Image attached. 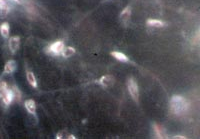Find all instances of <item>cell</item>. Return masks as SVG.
Returning <instances> with one entry per match:
<instances>
[{
    "label": "cell",
    "instance_id": "obj_20",
    "mask_svg": "<svg viewBox=\"0 0 200 139\" xmlns=\"http://www.w3.org/2000/svg\"><path fill=\"white\" fill-rule=\"evenodd\" d=\"M173 138H177V139H183V138H185L184 136H179V135H177V136H174Z\"/></svg>",
    "mask_w": 200,
    "mask_h": 139
},
{
    "label": "cell",
    "instance_id": "obj_7",
    "mask_svg": "<svg viewBox=\"0 0 200 139\" xmlns=\"http://www.w3.org/2000/svg\"><path fill=\"white\" fill-rule=\"evenodd\" d=\"M130 13H131V10L129 7H126L121 12V14H120V20L122 21V23L126 24L127 22H128V20L130 18Z\"/></svg>",
    "mask_w": 200,
    "mask_h": 139
},
{
    "label": "cell",
    "instance_id": "obj_17",
    "mask_svg": "<svg viewBox=\"0 0 200 139\" xmlns=\"http://www.w3.org/2000/svg\"><path fill=\"white\" fill-rule=\"evenodd\" d=\"M7 90H8V88H7L6 83L5 82H0V97L4 96Z\"/></svg>",
    "mask_w": 200,
    "mask_h": 139
},
{
    "label": "cell",
    "instance_id": "obj_13",
    "mask_svg": "<svg viewBox=\"0 0 200 139\" xmlns=\"http://www.w3.org/2000/svg\"><path fill=\"white\" fill-rule=\"evenodd\" d=\"M147 24L150 26H154V27H162L164 25L163 22L160 21V20H157V19H148Z\"/></svg>",
    "mask_w": 200,
    "mask_h": 139
},
{
    "label": "cell",
    "instance_id": "obj_11",
    "mask_svg": "<svg viewBox=\"0 0 200 139\" xmlns=\"http://www.w3.org/2000/svg\"><path fill=\"white\" fill-rule=\"evenodd\" d=\"M0 32H1L2 36L7 38L9 36V24L8 23H3L0 26Z\"/></svg>",
    "mask_w": 200,
    "mask_h": 139
},
{
    "label": "cell",
    "instance_id": "obj_19",
    "mask_svg": "<svg viewBox=\"0 0 200 139\" xmlns=\"http://www.w3.org/2000/svg\"><path fill=\"white\" fill-rule=\"evenodd\" d=\"M68 134L66 131H60L59 133L57 134V136H56V138L57 139H61V138H68Z\"/></svg>",
    "mask_w": 200,
    "mask_h": 139
},
{
    "label": "cell",
    "instance_id": "obj_1",
    "mask_svg": "<svg viewBox=\"0 0 200 139\" xmlns=\"http://www.w3.org/2000/svg\"><path fill=\"white\" fill-rule=\"evenodd\" d=\"M170 108L171 111L176 115H180V114L184 113L188 108V103L186 99L183 98L182 96L175 95L170 100Z\"/></svg>",
    "mask_w": 200,
    "mask_h": 139
},
{
    "label": "cell",
    "instance_id": "obj_18",
    "mask_svg": "<svg viewBox=\"0 0 200 139\" xmlns=\"http://www.w3.org/2000/svg\"><path fill=\"white\" fill-rule=\"evenodd\" d=\"M12 93H13V98L15 97V98H17V101H20V99H21V93H20L19 89L16 86H13Z\"/></svg>",
    "mask_w": 200,
    "mask_h": 139
},
{
    "label": "cell",
    "instance_id": "obj_5",
    "mask_svg": "<svg viewBox=\"0 0 200 139\" xmlns=\"http://www.w3.org/2000/svg\"><path fill=\"white\" fill-rule=\"evenodd\" d=\"M19 44H20V38L19 36H13L9 39V48L11 52H16L19 48Z\"/></svg>",
    "mask_w": 200,
    "mask_h": 139
},
{
    "label": "cell",
    "instance_id": "obj_14",
    "mask_svg": "<svg viewBox=\"0 0 200 139\" xmlns=\"http://www.w3.org/2000/svg\"><path fill=\"white\" fill-rule=\"evenodd\" d=\"M75 53V49L72 47H65L63 52H62V55H63V57H70L72 56Z\"/></svg>",
    "mask_w": 200,
    "mask_h": 139
},
{
    "label": "cell",
    "instance_id": "obj_4",
    "mask_svg": "<svg viewBox=\"0 0 200 139\" xmlns=\"http://www.w3.org/2000/svg\"><path fill=\"white\" fill-rule=\"evenodd\" d=\"M114 81H115V79L112 75H105L100 78L99 83L102 86H104V87H110L111 85L114 84Z\"/></svg>",
    "mask_w": 200,
    "mask_h": 139
},
{
    "label": "cell",
    "instance_id": "obj_15",
    "mask_svg": "<svg viewBox=\"0 0 200 139\" xmlns=\"http://www.w3.org/2000/svg\"><path fill=\"white\" fill-rule=\"evenodd\" d=\"M8 6L7 4L3 1V0H0V14H5V13L8 12Z\"/></svg>",
    "mask_w": 200,
    "mask_h": 139
},
{
    "label": "cell",
    "instance_id": "obj_9",
    "mask_svg": "<svg viewBox=\"0 0 200 139\" xmlns=\"http://www.w3.org/2000/svg\"><path fill=\"white\" fill-rule=\"evenodd\" d=\"M111 55L114 58H116L117 60H119L121 62H128V57H127L125 54L121 53V52L113 51V52H111Z\"/></svg>",
    "mask_w": 200,
    "mask_h": 139
},
{
    "label": "cell",
    "instance_id": "obj_8",
    "mask_svg": "<svg viewBox=\"0 0 200 139\" xmlns=\"http://www.w3.org/2000/svg\"><path fill=\"white\" fill-rule=\"evenodd\" d=\"M25 108L28 110V112L31 113V114L35 113L36 105H35V102H34V100H32V99L26 100V101H25Z\"/></svg>",
    "mask_w": 200,
    "mask_h": 139
},
{
    "label": "cell",
    "instance_id": "obj_6",
    "mask_svg": "<svg viewBox=\"0 0 200 139\" xmlns=\"http://www.w3.org/2000/svg\"><path fill=\"white\" fill-rule=\"evenodd\" d=\"M16 69V61L14 60H9L6 62V64L4 66V72L5 73H12V72H14Z\"/></svg>",
    "mask_w": 200,
    "mask_h": 139
},
{
    "label": "cell",
    "instance_id": "obj_10",
    "mask_svg": "<svg viewBox=\"0 0 200 139\" xmlns=\"http://www.w3.org/2000/svg\"><path fill=\"white\" fill-rule=\"evenodd\" d=\"M3 101H4V103L6 104V105H8V104L11 103L12 99H13V93L11 90H7L5 93V95L2 97Z\"/></svg>",
    "mask_w": 200,
    "mask_h": 139
},
{
    "label": "cell",
    "instance_id": "obj_3",
    "mask_svg": "<svg viewBox=\"0 0 200 139\" xmlns=\"http://www.w3.org/2000/svg\"><path fill=\"white\" fill-rule=\"evenodd\" d=\"M64 43L62 41H56L50 45L49 47L46 48V51L50 54H54V55H60L62 54V52L64 50Z\"/></svg>",
    "mask_w": 200,
    "mask_h": 139
},
{
    "label": "cell",
    "instance_id": "obj_21",
    "mask_svg": "<svg viewBox=\"0 0 200 139\" xmlns=\"http://www.w3.org/2000/svg\"><path fill=\"white\" fill-rule=\"evenodd\" d=\"M14 1H16L17 3H22V2H23V0H14Z\"/></svg>",
    "mask_w": 200,
    "mask_h": 139
},
{
    "label": "cell",
    "instance_id": "obj_12",
    "mask_svg": "<svg viewBox=\"0 0 200 139\" xmlns=\"http://www.w3.org/2000/svg\"><path fill=\"white\" fill-rule=\"evenodd\" d=\"M27 80H28L29 84L33 87H37V82H36V78L32 72H27Z\"/></svg>",
    "mask_w": 200,
    "mask_h": 139
},
{
    "label": "cell",
    "instance_id": "obj_2",
    "mask_svg": "<svg viewBox=\"0 0 200 139\" xmlns=\"http://www.w3.org/2000/svg\"><path fill=\"white\" fill-rule=\"evenodd\" d=\"M127 88L129 90L131 97H132L135 101H138V97H139L138 86H137V83L133 78H129L128 80H127Z\"/></svg>",
    "mask_w": 200,
    "mask_h": 139
},
{
    "label": "cell",
    "instance_id": "obj_16",
    "mask_svg": "<svg viewBox=\"0 0 200 139\" xmlns=\"http://www.w3.org/2000/svg\"><path fill=\"white\" fill-rule=\"evenodd\" d=\"M154 131H155V133H156V135L159 138H163V136H164V131H163V129L159 126V125H157V124H155L154 125Z\"/></svg>",
    "mask_w": 200,
    "mask_h": 139
}]
</instances>
